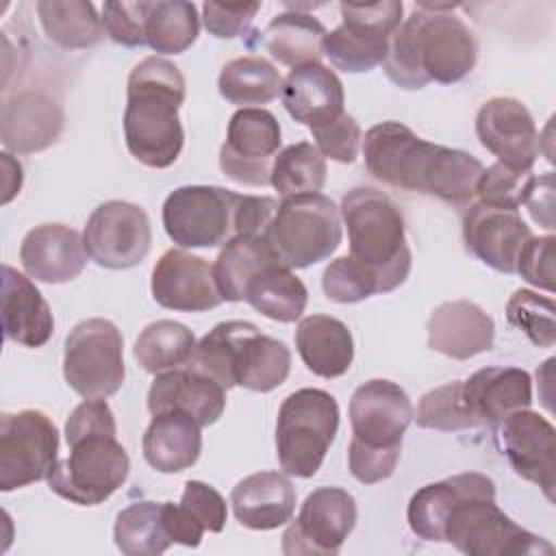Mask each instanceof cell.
I'll list each match as a JSON object with an SVG mask.
<instances>
[{
  "label": "cell",
  "mask_w": 556,
  "mask_h": 556,
  "mask_svg": "<svg viewBox=\"0 0 556 556\" xmlns=\"http://www.w3.org/2000/svg\"><path fill=\"white\" fill-rule=\"evenodd\" d=\"M63 378L85 400H106L126 378L124 339L117 326L104 317L78 321L63 350Z\"/></svg>",
  "instance_id": "obj_9"
},
{
  "label": "cell",
  "mask_w": 556,
  "mask_h": 556,
  "mask_svg": "<svg viewBox=\"0 0 556 556\" xmlns=\"http://www.w3.org/2000/svg\"><path fill=\"white\" fill-rule=\"evenodd\" d=\"M439 143L417 137L400 122L371 126L363 139L367 172L382 185L402 191H424V178Z\"/></svg>",
  "instance_id": "obj_17"
},
{
  "label": "cell",
  "mask_w": 556,
  "mask_h": 556,
  "mask_svg": "<svg viewBox=\"0 0 556 556\" xmlns=\"http://www.w3.org/2000/svg\"><path fill=\"white\" fill-rule=\"evenodd\" d=\"M261 2L248 4H222V2H204L202 4V22L204 28L217 39H232L243 35L252 20L256 17Z\"/></svg>",
  "instance_id": "obj_50"
},
{
  "label": "cell",
  "mask_w": 556,
  "mask_h": 556,
  "mask_svg": "<svg viewBox=\"0 0 556 556\" xmlns=\"http://www.w3.org/2000/svg\"><path fill=\"white\" fill-rule=\"evenodd\" d=\"M554 235L530 237L517 256L515 271L530 285L543 291H554Z\"/></svg>",
  "instance_id": "obj_48"
},
{
  "label": "cell",
  "mask_w": 556,
  "mask_h": 556,
  "mask_svg": "<svg viewBox=\"0 0 556 556\" xmlns=\"http://www.w3.org/2000/svg\"><path fill=\"white\" fill-rule=\"evenodd\" d=\"M161 517H163V528L172 543H180L185 547H198L202 543V536L206 530L185 510L182 504L163 502Z\"/></svg>",
  "instance_id": "obj_52"
},
{
  "label": "cell",
  "mask_w": 556,
  "mask_h": 556,
  "mask_svg": "<svg viewBox=\"0 0 556 556\" xmlns=\"http://www.w3.org/2000/svg\"><path fill=\"white\" fill-rule=\"evenodd\" d=\"M70 456L56 460L48 486L78 506H98L128 478L130 458L117 441V424L106 400L80 402L65 421Z\"/></svg>",
  "instance_id": "obj_2"
},
{
  "label": "cell",
  "mask_w": 556,
  "mask_h": 556,
  "mask_svg": "<svg viewBox=\"0 0 556 556\" xmlns=\"http://www.w3.org/2000/svg\"><path fill=\"white\" fill-rule=\"evenodd\" d=\"M456 4L419 2L391 37L382 70L402 89L452 85L476 65L478 43L469 26L450 13Z\"/></svg>",
  "instance_id": "obj_1"
},
{
  "label": "cell",
  "mask_w": 556,
  "mask_h": 556,
  "mask_svg": "<svg viewBox=\"0 0 556 556\" xmlns=\"http://www.w3.org/2000/svg\"><path fill=\"white\" fill-rule=\"evenodd\" d=\"M513 471L536 484L554 502L556 486V430L539 413L521 408L504 417L493 430Z\"/></svg>",
  "instance_id": "obj_18"
},
{
  "label": "cell",
  "mask_w": 556,
  "mask_h": 556,
  "mask_svg": "<svg viewBox=\"0 0 556 556\" xmlns=\"http://www.w3.org/2000/svg\"><path fill=\"white\" fill-rule=\"evenodd\" d=\"M150 289L154 302L169 311L202 313L224 302L213 276V265L182 248H172L161 254L152 269Z\"/></svg>",
  "instance_id": "obj_20"
},
{
  "label": "cell",
  "mask_w": 556,
  "mask_h": 556,
  "mask_svg": "<svg viewBox=\"0 0 556 556\" xmlns=\"http://www.w3.org/2000/svg\"><path fill=\"white\" fill-rule=\"evenodd\" d=\"M484 165L469 152L437 146L424 178L426 195H434L447 204H469Z\"/></svg>",
  "instance_id": "obj_38"
},
{
  "label": "cell",
  "mask_w": 556,
  "mask_h": 556,
  "mask_svg": "<svg viewBox=\"0 0 556 556\" xmlns=\"http://www.w3.org/2000/svg\"><path fill=\"white\" fill-rule=\"evenodd\" d=\"M532 182H534L532 169L521 172L504 163H493L486 169H482L476 187V195L484 204L517 211L526 202Z\"/></svg>",
  "instance_id": "obj_45"
},
{
  "label": "cell",
  "mask_w": 556,
  "mask_h": 556,
  "mask_svg": "<svg viewBox=\"0 0 556 556\" xmlns=\"http://www.w3.org/2000/svg\"><path fill=\"white\" fill-rule=\"evenodd\" d=\"M456 493L441 528V543L467 556H532L554 547L539 534L515 523L495 504V482L478 471L454 476Z\"/></svg>",
  "instance_id": "obj_4"
},
{
  "label": "cell",
  "mask_w": 556,
  "mask_h": 556,
  "mask_svg": "<svg viewBox=\"0 0 556 556\" xmlns=\"http://www.w3.org/2000/svg\"><path fill=\"white\" fill-rule=\"evenodd\" d=\"M278 261L265 235H237L228 239L213 263V276L224 302H243L248 280L267 263Z\"/></svg>",
  "instance_id": "obj_36"
},
{
  "label": "cell",
  "mask_w": 556,
  "mask_h": 556,
  "mask_svg": "<svg viewBox=\"0 0 556 556\" xmlns=\"http://www.w3.org/2000/svg\"><path fill=\"white\" fill-rule=\"evenodd\" d=\"M476 135L497 163L528 172L539 156V130L528 106L517 98H491L476 113Z\"/></svg>",
  "instance_id": "obj_19"
},
{
  "label": "cell",
  "mask_w": 556,
  "mask_h": 556,
  "mask_svg": "<svg viewBox=\"0 0 556 556\" xmlns=\"http://www.w3.org/2000/svg\"><path fill=\"white\" fill-rule=\"evenodd\" d=\"M37 15L46 37L63 50L91 48L104 35L102 17L85 0H41Z\"/></svg>",
  "instance_id": "obj_34"
},
{
  "label": "cell",
  "mask_w": 556,
  "mask_h": 556,
  "mask_svg": "<svg viewBox=\"0 0 556 556\" xmlns=\"http://www.w3.org/2000/svg\"><path fill=\"white\" fill-rule=\"evenodd\" d=\"M413 419L417 421L419 428L441 432H456L478 426L473 413L467 406L463 380H454L424 393L417 404V410L413 413Z\"/></svg>",
  "instance_id": "obj_42"
},
{
  "label": "cell",
  "mask_w": 556,
  "mask_h": 556,
  "mask_svg": "<svg viewBox=\"0 0 556 556\" xmlns=\"http://www.w3.org/2000/svg\"><path fill=\"white\" fill-rule=\"evenodd\" d=\"M554 300L530 289H517L506 302V319L519 328L534 345L552 348L556 343Z\"/></svg>",
  "instance_id": "obj_43"
},
{
  "label": "cell",
  "mask_w": 556,
  "mask_h": 556,
  "mask_svg": "<svg viewBox=\"0 0 556 556\" xmlns=\"http://www.w3.org/2000/svg\"><path fill=\"white\" fill-rule=\"evenodd\" d=\"M226 408V389L193 365L156 374L148 389V410L189 413L202 428L215 424Z\"/></svg>",
  "instance_id": "obj_23"
},
{
  "label": "cell",
  "mask_w": 556,
  "mask_h": 556,
  "mask_svg": "<svg viewBox=\"0 0 556 556\" xmlns=\"http://www.w3.org/2000/svg\"><path fill=\"white\" fill-rule=\"evenodd\" d=\"M243 302L267 319L291 324L302 317L308 302V291L293 269L280 261H271L248 280Z\"/></svg>",
  "instance_id": "obj_33"
},
{
  "label": "cell",
  "mask_w": 556,
  "mask_h": 556,
  "mask_svg": "<svg viewBox=\"0 0 556 556\" xmlns=\"http://www.w3.org/2000/svg\"><path fill=\"white\" fill-rule=\"evenodd\" d=\"M63 130L61 104L43 91H20L2 104V146L33 154L52 146Z\"/></svg>",
  "instance_id": "obj_24"
},
{
  "label": "cell",
  "mask_w": 556,
  "mask_h": 556,
  "mask_svg": "<svg viewBox=\"0 0 556 556\" xmlns=\"http://www.w3.org/2000/svg\"><path fill=\"white\" fill-rule=\"evenodd\" d=\"M350 443L402 454V439L413 421V404L408 393L384 378H374L356 387L350 400Z\"/></svg>",
  "instance_id": "obj_16"
},
{
  "label": "cell",
  "mask_w": 556,
  "mask_h": 556,
  "mask_svg": "<svg viewBox=\"0 0 556 556\" xmlns=\"http://www.w3.org/2000/svg\"><path fill=\"white\" fill-rule=\"evenodd\" d=\"M295 348L306 369L319 378L343 376L354 361L350 328L330 315H308L295 328Z\"/></svg>",
  "instance_id": "obj_31"
},
{
  "label": "cell",
  "mask_w": 556,
  "mask_h": 556,
  "mask_svg": "<svg viewBox=\"0 0 556 556\" xmlns=\"http://www.w3.org/2000/svg\"><path fill=\"white\" fill-rule=\"evenodd\" d=\"M280 96L287 113L308 130L345 113L343 83L321 63L293 67L282 80Z\"/></svg>",
  "instance_id": "obj_28"
},
{
  "label": "cell",
  "mask_w": 556,
  "mask_h": 556,
  "mask_svg": "<svg viewBox=\"0 0 556 556\" xmlns=\"http://www.w3.org/2000/svg\"><path fill=\"white\" fill-rule=\"evenodd\" d=\"M239 193L215 185H185L163 202V228L180 248H217L235 237Z\"/></svg>",
  "instance_id": "obj_12"
},
{
  "label": "cell",
  "mask_w": 556,
  "mask_h": 556,
  "mask_svg": "<svg viewBox=\"0 0 556 556\" xmlns=\"http://www.w3.org/2000/svg\"><path fill=\"white\" fill-rule=\"evenodd\" d=\"M185 510L208 532H222L226 526L228 508L217 489L202 480H187L180 497Z\"/></svg>",
  "instance_id": "obj_49"
},
{
  "label": "cell",
  "mask_w": 556,
  "mask_h": 556,
  "mask_svg": "<svg viewBox=\"0 0 556 556\" xmlns=\"http://www.w3.org/2000/svg\"><path fill=\"white\" fill-rule=\"evenodd\" d=\"M265 239L282 265L304 269L326 261L341 245V213L324 193L282 198Z\"/></svg>",
  "instance_id": "obj_8"
},
{
  "label": "cell",
  "mask_w": 556,
  "mask_h": 556,
  "mask_svg": "<svg viewBox=\"0 0 556 556\" xmlns=\"http://www.w3.org/2000/svg\"><path fill=\"white\" fill-rule=\"evenodd\" d=\"M217 89L226 102L250 109L271 102L282 91V76L263 56H239L222 67Z\"/></svg>",
  "instance_id": "obj_37"
},
{
  "label": "cell",
  "mask_w": 556,
  "mask_h": 556,
  "mask_svg": "<svg viewBox=\"0 0 556 556\" xmlns=\"http://www.w3.org/2000/svg\"><path fill=\"white\" fill-rule=\"evenodd\" d=\"M193 365L226 391L243 387L267 393L287 380L291 352L280 339L263 334L254 324L230 319L198 341Z\"/></svg>",
  "instance_id": "obj_5"
},
{
  "label": "cell",
  "mask_w": 556,
  "mask_h": 556,
  "mask_svg": "<svg viewBox=\"0 0 556 556\" xmlns=\"http://www.w3.org/2000/svg\"><path fill=\"white\" fill-rule=\"evenodd\" d=\"M339 213L348 228L350 256L376 276L380 293L404 285L413 254L397 204L374 187H354L343 195Z\"/></svg>",
  "instance_id": "obj_6"
},
{
  "label": "cell",
  "mask_w": 556,
  "mask_h": 556,
  "mask_svg": "<svg viewBox=\"0 0 556 556\" xmlns=\"http://www.w3.org/2000/svg\"><path fill=\"white\" fill-rule=\"evenodd\" d=\"M83 241L89 258L106 269L137 267L150 252L152 228L146 211L124 200H109L89 215Z\"/></svg>",
  "instance_id": "obj_13"
},
{
  "label": "cell",
  "mask_w": 556,
  "mask_h": 556,
  "mask_svg": "<svg viewBox=\"0 0 556 556\" xmlns=\"http://www.w3.org/2000/svg\"><path fill=\"white\" fill-rule=\"evenodd\" d=\"M321 287L326 298L339 304H354L380 293L376 276L350 254L334 258L324 269Z\"/></svg>",
  "instance_id": "obj_44"
},
{
  "label": "cell",
  "mask_w": 556,
  "mask_h": 556,
  "mask_svg": "<svg viewBox=\"0 0 556 556\" xmlns=\"http://www.w3.org/2000/svg\"><path fill=\"white\" fill-rule=\"evenodd\" d=\"M339 430V404L324 389L289 393L276 419V456L287 476L313 478Z\"/></svg>",
  "instance_id": "obj_7"
},
{
  "label": "cell",
  "mask_w": 556,
  "mask_h": 556,
  "mask_svg": "<svg viewBox=\"0 0 556 556\" xmlns=\"http://www.w3.org/2000/svg\"><path fill=\"white\" fill-rule=\"evenodd\" d=\"M341 24L326 33L324 56L350 74L369 72L382 65L391 37L404 22V4L400 0H382L371 4H339Z\"/></svg>",
  "instance_id": "obj_10"
},
{
  "label": "cell",
  "mask_w": 556,
  "mask_h": 556,
  "mask_svg": "<svg viewBox=\"0 0 556 556\" xmlns=\"http://www.w3.org/2000/svg\"><path fill=\"white\" fill-rule=\"evenodd\" d=\"M237 521L250 530H274L291 521L295 489L287 473L258 471L237 482L230 493Z\"/></svg>",
  "instance_id": "obj_29"
},
{
  "label": "cell",
  "mask_w": 556,
  "mask_h": 556,
  "mask_svg": "<svg viewBox=\"0 0 556 556\" xmlns=\"http://www.w3.org/2000/svg\"><path fill=\"white\" fill-rule=\"evenodd\" d=\"M324 24L302 11H287L271 17L261 33V46L282 65L300 67L319 63L324 56Z\"/></svg>",
  "instance_id": "obj_32"
},
{
  "label": "cell",
  "mask_w": 556,
  "mask_h": 556,
  "mask_svg": "<svg viewBox=\"0 0 556 556\" xmlns=\"http://www.w3.org/2000/svg\"><path fill=\"white\" fill-rule=\"evenodd\" d=\"M2 330L4 337L24 348H41L54 332L50 304L30 276L2 265Z\"/></svg>",
  "instance_id": "obj_27"
},
{
  "label": "cell",
  "mask_w": 556,
  "mask_h": 556,
  "mask_svg": "<svg viewBox=\"0 0 556 556\" xmlns=\"http://www.w3.org/2000/svg\"><path fill=\"white\" fill-rule=\"evenodd\" d=\"M202 426L182 410L152 415L143 432V458L161 473H178L195 465L202 452Z\"/></svg>",
  "instance_id": "obj_30"
},
{
  "label": "cell",
  "mask_w": 556,
  "mask_h": 556,
  "mask_svg": "<svg viewBox=\"0 0 556 556\" xmlns=\"http://www.w3.org/2000/svg\"><path fill=\"white\" fill-rule=\"evenodd\" d=\"M356 500L339 486H319L306 495L298 519L282 534L287 556H334L356 526Z\"/></svg>",
  "instance_id": "obj_14"
},
{
  "label": "cell",
  "mask_w": 556,
  "mask_h": 556,
  "mask_svg": "<svg viewBox=\"0 0 556 556\" xmlns=\"http://www.w3.org/2000/svg\"><path fill=\"white\" fill-rule=\"evenodd\" d=\"M150 2H104L102 26L111 41L137 48L146 46V20Z\"/></svg>",
  "instance_id": "obj_47"
},
{
  "label": "cell",
  "mask_w": 556,
  "mask_h": 556,
  "mask_svg": "<svg viewBox=\"0 0 556 556\" xmlns=\"http://www.w3.org/2000/svg\"><path fill=\"white\" fill-rule=\"evenodd\" d=\"M428 348L467 361L489 352L495 341L493 319L469 300H452L439 304L428 319Z\"/></svg>",
  "instance_id": "obj_25"
},
{
  "label": "cell",
  "mask_w": 556,
  "mask_h": 556,
  "mask_svg": "<svg viewBox=\"0 0 556 556\" xmlns=\"http://www.w3.org/2000/svg\"><path fill=\"white\" fill-rule=\"evenodd\" d=\"M187 96L182 72L163 56L139 61L126 85L124 139L128 152L152 169H165L176 163L185 143V130L178 117Z\"/></svg>",
  "instance_id": "obj_3"
},
{
  "label": "cell",
  "mask_w": 556,
  "mask_h": 556,
  "mask_svg": "<svg viewBox=\"0 0 556 556\" xmlns=\"http://www.w3.org/2000/svg\"><path fill=\"white\" fill-rule=\"evenodd\" d=\"M195 334L180 321L159 319L148 324L132 348L137 363L148 374H163L189 367L195 358Z\"/></svg>",
  "instance_id": "obj_35"
},
{
  "label": "cell",
  "mask_w": 556,
  "mask_h": 556,
  "mask_svg": "<svg viewBox=\"0 0 556 556\" xmlns=\"http://www.w3.org/2000/svg\"><path fill=\"white\" fill-rule=\"evenodd\" d=\"M87 258L83 235L65 224H39L24 235L20 245V263L26 276L46 285L78 278Z\"/></svg>",
  "instance_id": "obj_22"
},
{
  "label": "cell",
  "mask_w": 556,
  "mask_h": 556,
  "mask_svg": "<svg viewBox=\"0 0 556 556\" xmlns=\"http://www.w3.org/2000/svg\"><path fill=\"white\" fill-rule=\"evenodd\" d=\"M163 502H135L122 508L115 517L113 541L126 556H159L172 541L163 528L161 517Z\"/></svg>",
  "instance_id": "obj_40"
},
{
  "label": "cell",
  "mask_w": 556,
  "mask_h": 556,
  "mask_svg": "<svg viewBox=\"0 0 556 556\" xmlns=\"http://www.w3.org/2000/svg\"><path fill=\"white\" fill-rule=\"evenodd\" d=\"M280 141V124L271 111L261 106L239 109L228 122L226 141L219 150V167L239 185L265 187L269 185V172Z\"/></svg>",
  "instance_id": "obj_15"
},
{
  "label": "cell",
  "mask_w": 556,
  "mask_h": 556,
  "mask_svg": "<svg viewBox=\"0 0 556 556\" xmlns=\"http://www.w3.org/2000/svg\"><path fill=\"white\" fill-rule=\"evenodd\" d=\"M59 460V430L37 408L0 415V491L48 480Z\"/></svg>",
  "instance_id": "obj_11"
},
{
  "label": "cell",
  "mask_w": 556,
  "mask_h": 556,
  "mask_svg": "<svg viewBox=\"0 0 556 556\" xmlns=\"http://www.w3.org/2000/svg\"><path fill=\"white\" fill-rule=\"evenodd\" d=\"M530 237V226L515 208L473 202L463 215L465 248L502 274H515L519 250Z\"/></svg>",
  "instance_id": "obj_21"
},
{
  "label": "cell",
  "mask_w": 556,
  "mask_h": 556,
  "mask_svg": "<svg viewBox=\"0 0 556 556\" xmlns=\"http://www.w3.org/2000/svg\"><path fill=\"white\" fill-rule=\"evenodd\" d=\"M200 35V15L193 2L156 0L150 2L146 20V43L156 54H180Z\"/></svg>",
  "instance_id": "obj_39"
},
{
  "label": "cell",
  "mask_w": 556,
  "mask_h": 556,
  "mask_svg": "<svg viewBox=\"0 0 556 556\" xmlns=\"http://www.w3.org/2000/svg\"><path fill=\"white\" fill-rule=\"evenodd\" d=\"M326 159L311 141H300L287 146L274 156L269 185L282 198L302 195V193H319L326 182Z\"/></svg>",
  "instance_id": "obj_41"
},
{
  "label": "cell",
  "mask_w": 556,
  "mask_h": 556,
  "mask_svg": "<svg viewBox=\"0 0 556 556\" xmlns=\"http://www.w3.org/2000/svg\"><path fill=\"white\" fill-rule=\"evenodd\" d=\"M278 202L269 195H243L239 193L235 211V237L237 235H265Z\"/></svg>",
  "instance_id": "obj_51"
},
{
  "label": "cell",
  "mask_w": 556,
  "mask_h": 556,
  "mask_svg": "<svg viewBox=\"0 0 556 556\" xmlns=\"http://www.w3.org/2000/svg\"><path fill=\"white\" fill-rule=\"evenodd\" d=\"M315 139V148L324 159H332L337 163H354L358 156V148L363 141V132L358 122L350 113H341L339 117L311 128Z\"/></svg>",
  "instance_id": "obj_46"
},
{
  "label": "cell",
  "mask_w": 556,
  "mask_h": 556,
  "mask_svg": "<svg viewBox=\"0 0 556 556\" xmlns=\"http://www.w3.org/2000/svg\"><path fill=\"white\" fill-rule=\"evenodd\" d=\"M523 204L536 224L545 226L547 230H554V174L552 172L534 176V182Z\"/></svg>",
  "instance_id": "obj_53"
},
{
  "label": "cell",
  "mask_w": 556,
  "mask_h": 556,
  "mask_svg": "<svg viewBox=\"0 0 556 556\" xmlns=\"http://www.w3.org/2000/svg\"><path fill=\"white\" fill-rule=\"evenodd\" d=\"M463 393L478 426L495 430L510 413L530 408L532 380L521 367H482L463 382Z\"/></svg>",
  "instance_id": "obj_26"
}]
</instances>
